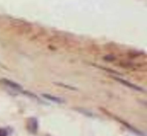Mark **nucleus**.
I'll list each match as a JSON object with an SVG mask.
<instances>
[{"label": "nucleus", "instance_id": "1", "mask_svg": "<svg viewBox=\"0 0 147 136\" xmlns=\"http://www.w3.org/2000/svg\"><path fill=\"white\" fill-rule=\"evenodd\" d=\"M1 82H2V83L4 84L5 86H7V87L10 88V89H13V90H15V91H22V87H21L19 84H17V83H15V82L11 81V80L2 79V80H1Z\"/></svg>", "mask_w": 147, "mask_h": 136}, {"label": "nucleus", "instance_id": "2", "mask_svg": "<svg viewBox=\"0 0 147 136\" xmlns=\"http://www.w3.org/2000/svg\"><path fill=\"white\" fill-rule=\"evenodd\" d=\"M37 120L35 118H31L28 121V129L30 130L32 133H36L37 131Z\"/></svg>", "mask_w": 147, "mask_h": 136}, {"label": "nucleus", "instance_id": "3", "mask_svg": "<svg viewBox=\"0 0 147 136\" xmlns=\"http://www.w3.org/2000/svg\"><path fill=\"white\" fill-rule=\"evenodd\" d=\"M43 97L47 100H51V102H55V103H63V99L59 97H55V96H53V95H49V94H43Z\"/></svg>", "mask_w": 147, "mask_h": 136}, {"label": "nucleus", "instance_id": "4", "mask_svg": "<svg viewBox=\"0 0 147 136\" xmlns=\"http://www.w3.org/2000/svg\"><path fill=\"white\" fill-rule=\"evenodd\" d=\"M117 80H118V81H119V82H121V83L125 84V85H126V86H128V87H131V88H134V89H135V90H142V89H141V88L137 87V86L133 85V84L129 83V82L125 81V80H122V79H119V78H117Z\"/></svg>", "mask_w": 147, "mask_h": 136}, {"label": "nucleus", "instance_id": "5", "mask_svg": "<svg viewBox=\"0 0 147 136\" xmlns=\"http://www.w3.org/2000/svg\"><path fill=\"white\" fill-rule=\"evenodd\" d=\"M0 136H7V131L4 128H0Z\"/></svg>", "mask_w": 147, "mask_h": 136}]
</instances>
